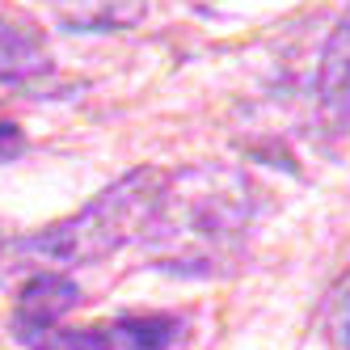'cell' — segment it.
Returning a JSON list of instances; mask_svg holds the SVG:
<instances>
[{
    "label": "cell",
    "mask_w": 350,
    "mask_h": 350,
    "mask_svg": "<svg viewBox=\"0 0 350 350\" xmlns=\"http://www.w3.org/2000/svg\"><path fill=\"white\" fill-rule=\"evenodd\" d=\"M346 346H350V312H346Z\"/></svg>",
    "instance_id": "cell-9"
},
{
    "label": "cell",
    "mask_w": 350,
    "mask_h": 350,
    "mask_svg": "<svg viewBox=\"0 0 350 350\" xmlns=\"http://www.w3.org/2000/svg\"><path fill=\"white\" fill-rule=\"evenodd\" d=\"M51 72V51L38 30L0 17V85H26Z\"/></svg>",
    "instance_id": "cell-5"
},
{
    "label": "cell",
    "mask_w": 350,
    "mask_h": 350,
    "mask_svg": "<svg viewBox=\"0 0 350 350\" xmlns=\"http://www.w3.org/2000/svg\"><path fill=\"white\" fill-rule=\"evenodd\" d=\"M317 118L329 135L350 131V17L325 38L317 68Z\"/></svg>",
    "instance_id": "cell-4"
},
{
    "label": "cell",
    "mask_w": 350,
    "mask_h": 350,
    "mask_svg": "<svg viewBox=\"0 0 350 350\" xmlns=\"http://www.w3.org/2000/svg\"><path fill=\"white\" fill-rule=\"evenodd\" d=\"M254 182L232 165H186L161 182L144 245L161 270L219 274L241 258L254 219Z\"/></svg>",
    "instance_id": "cell-1"
},
{
    "label": "cell",
    "mask_w": 350,
    "mask_h": 350,
    "mask_svg": "<svg viewBox=\"0 0 350 350\" xmlns=\"http://www.w3.org/2000/svg\"><path fill=\"white\" fill-rule=\"evenodd\" d=\"M161 182H165V173H157V169H131L118 182H110L93 203H85L77 215H68L34 237L0 241V254H38L46 262H59V266L102 262L114 249L144 241Z\"/></svg>",
    "instance_id": "cell-2"
},
{
    "label": "cell",
    "mask_w": 350,
    "mask_h": 350,
    "mask_svg": "<svg viewBox=\"0 0 350 350\" xmlns=\"http://www.w3.org/2000/svg\"><path fill=\"white\" fill-rule=\"evenodd\" d=\"M81 304L77 279H68L64 270H38L34 279L21 283L17 304H13V338L34 342L38 334L55 329V325Z\"/></svg>",
    "instance_id": "cell-3"
},
{
    "label": "cell",
    "mask_w": 350,
    "mask_h": 350,
    "mask_svg": "<svg viewBox=\"0 0 350 350\" xmlns=\"http://www.w3.org/2000/svg\"><path fill=\"white\" fill-rule=\"evenodd\" d=\"M30 350H110V329L106 325H89V329H46L34 342H26Z\"/></svg>",
    "instance_id": "cell-7"
},
{
    "label": "cell",
    "mask_w": 350,
    "mask_h": 350,
    "mask_svg": "<svg viewBox=\"0 0 350 350\" xmlns=\"http://www.w3.org/2000/svg\"><path fill=\"white\" fill-rule=\"evenodd\" d=\"M106 329H110V350H173L182 342V317L139 312L110 321Z\"/></svg>",
    "instance_id": "cell-6"
},
{
    "label": "cell",
    "mask_w": 350,
    "mask_h": 350,
    "mask_svg": "<svg viewBox=\"0 0 350 350\" xmlns=\"http://www.w3.org/2000/svg\"><path fill=\"white\" fill-rule=\"evenodd\" d=\"M26 152V135H21V127H13V122H0V161H13Z\"/></svg>",
    "instance_id": "cell-8"
}]
</instances>
